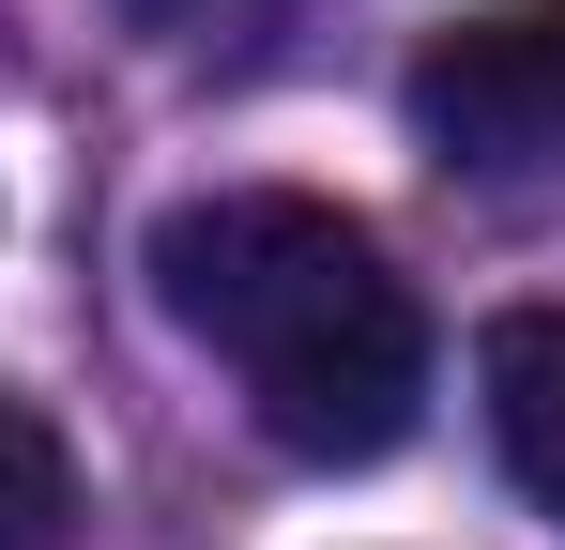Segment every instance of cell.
I'll list each match as a JSON object with an SVG mask.
<instances>
[{
	"mask_svg": "<svg viewBox=\"0 0 565 550\" xmlns=\"http://www.w3.org/2000/svg\"><path fill=\"white\" fill-rule=\"evenodd\" d=\"M153 306L245 382L276 458L352 474V458L413 444V413H428V306L382 261V230L337 199L214 183L184 214H153Z\"/></svg>",
	"mask_w": 565,
	"mask_h": 550,
	"instance_id": "1",
	"label": "cell"
},
{
	"mask_svg": "<svg viewBox=\"0 0 565 550\" xmlns=\"http://www.w3.org/2000/svg\"><path fill=\"white\" fill-rule=\"evenodd\" d=\"M397 107H413V138H428L444 169H473V183L565 169V0H489L459 31H428L413 77H397Z\"/></svg>",
	"mask_w": 565,
	"mask_h": 550,
	"instance_id": "2",
	"label": "cell"
},
{
	"mask_svg": "<svg viewBox=\"0 0 565 550\" xmlns=\"http://www.w3.org/2000/svg\"><path fill=\"white\" fill-rule=\"evenodd\" d=\"M473 398H489V444L520 474V505L565 520V306H504L489 352H473Z\"/></svg>",
	"mask_w": 565,
	"mask_h": 550,
	"instance_id": "3",
	"label": "cell"
},
{
	"mask_svg": "<svg viewBox=\"0 0 565 550\" xmlns=\"http://www.w3.org/2000/svg\"><path fill=\"white\" fill-rule=\"evenodd\" d=\"M0 550H77V458L31 398H0Z\"/></svg>",
	"mask_w": 565,
	"mask_h": 550,
	"instance_id": "4",
	"label": "cell"
}]
</instances>
